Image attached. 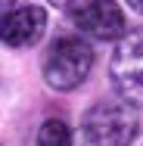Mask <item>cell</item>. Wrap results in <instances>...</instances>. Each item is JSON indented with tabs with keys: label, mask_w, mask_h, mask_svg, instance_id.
I'll list each match as a JSON object with an SVG mask.
<instances>
[{
	"label": "cell",
	"mask_w": 143,
	"mask_h": 146,
	"mask_svg": "<svg viewBox=\"0 0 143 146\" xmlns=\"http://www.w3.org/2000/svg\"><path fill=\"white\" fill-rule=\"evenodd\" d=\"M87 143L93 146H131L140 134V112L131 100H100L81 121Z\"/></svg>",
	"instance_id": "obj_1"
},
{
	"label": "cell",
	"mask_w": 143,
	"mask_h": 146,
	"mask_svg": "<svg viewBox=\"0 0 143 146\" xmlns=\"http://www.w3.org/2000/svg\"><path fill=\"white\" fill-rule=\"evenodd\" d=\"M93 68V47L78 34H62L44 53V81L53 90H75Z\"/></svg>",
	"instance_id": "obj_2"
},
{
	"label": "cell",
	"mask_w": 143,
	"mask_h": 146,
	"mask_svg": "<svg viewBox=\"0 0 143 146\" xmlns=\"http://www.w3.org/2000/svg\"><path fill=\"white\" fill-rule=\"evenodd\" d=\"M109 75L124 100L143 96V28L131 31L118 40L112 62H109Z\"/></svg>",
	"instance_id": "obj_3"
},
{
	"label": "cell",
	"mask_w": 143,
	"mask_h": 146,
	"mask_svg": "<svg viewBox=\"0 0 143 146\" xmlns=\"http://www.w3.org/2000/svg\"><path fill=\"white\" fill-rule=\"evenodd\" d=\"M47 31V9L44 6H16V9H6L0 16V44L13 47V50H25L34 47Z\"/></svg>",
	"instance_id": "obj_4"
},
{
	"label": "cell",
	"mask_w": 143,
	"mask_h": 146,
	"mask_svg": "<svg viewBox=\"0 0 143 146\" xmlns=\"http://www.w3.org/2000/svg\"><path fill=\"white\" fill-rule=\"evenodd\" d=\"M75 28L93 40H115L124 34V13L115 0H93L72 13Z\"/></svg>",
	"instance_id": "obj_5"
},
{
	"label": "cell",
	"mask_w": 143,
	"mask_h": 146,
	"mask_svg": "<svg viewBox=\"0 0 143 146\" xmlns=\"http://www.w3.org/2000/svg\"><path fill=\"white\" fill-rule=\"evenodd\" d=\"M37 146H75L72 127L62 118H47L37 131Z\"/></svg>",
	"instance_id": "obj_6"
},
{
	"label": "cell",
	"mask_w": 143,
	"mask_h": 146,
	"mask_svg": "<svg viewBox=\"0 0 143 146\" xmlns=\"http://www.w3.org/2000/svg\"><path fill=\"white\" fill-rule=\"evenodd\" d=\"M53 6H59V9H69V13H75V9H81V6H87V3H93V0H50Z\"/></svg>",
	"instance_id": "obj_7"
},
{
	"label": "cell",
	"mask_w": 143,
	"mask_h": 146,
	"mask_svg": "<svg viewBox=\"0 0 143 146\" xmlns=\"http://www.w3.org/2000/svg\"><path fill=\"white\" fill-rule=\"evenodd\" d=\"M128 6H131L134 13H140V16H143V0H128Z\"/></svg>",
	"instance_id": "obj_8"
},
{
	"label": "cell",
	"mask_w": 143,
	"mask_h": 146,
	"mask_svg": "<svg viewBox=\"0 0 143 146\" xmlns=\"http://www.w3.org/2000/svg\"><path fill=\"white\" fill-rule=\"evenodd\" d=\"M6 3H9V0H0V6H6Z\"/></svg>",
	"instance_id": "obj_9"
}]
</instances>
